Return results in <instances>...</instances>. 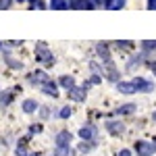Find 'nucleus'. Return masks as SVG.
<instances>
[{"label": "nucleus", "mask_w": 156, "mask_h": 156, "mask_svg": "<svg viewBox=\"0 0 156 156\" xmlns=\"http://www.w3.org/2000/svg\"><path fill=\"white\" fill-rule=\"evenodd\" d=\"M150 90H154V83L144 81L142 77H135L133 81H119L117 83L119 94H135V92H150Z\"/></svg>", "instance_id": "nucleus-1"}, {"label": "nucleus", "mask_w": 156, "mask_h": 156, "mask_svg": "<svg viewBox=\"0 0 156 156\" xmlns=\"http://www.w3.org/2000/svg\"><path fill=\"white\" fill-rule=\"evenodd\" d=\"M36 56H37L40 60H42L44 65H54V56H52V52H50V50L46 48L44 44H40V46H37V50H36Z\"/></svg>", "instance_id": "nucleus-2"}, {"label": "nucleus", "mask_w": 156, "mask_h": 156, "mask_svg": "<svg viewBox=\"0 0 156 156\" xmlns=\"http://www.w3.org/2000/svg\"><path fill=\"white\" fill-rule=\"evenodd\" d=\"M135 152L140 156H152V152H156V148L150 142H137L135 144Z\"/></svg>", "instance_id": "nucleus-3"}, {"label": "nucleus", "mask_w": 156, "mask_h": 156, "mask_svg": "<svg viewBox=\"0 0 156 156\" xmlns=\"http://www.w3.org/2000/svg\"><path fill=\"white\" fill-rule=\"evenodd\" d=\"M40 87H42V92H44L46 96H52V98L58 96V87H56V83H54L52 79H46V81L40 85Z\"/></svg>", "instance_id": "nucleus-4"}, {"label": "nucleus", "mask_w": 156, "mask_h": 156, "mask_svg": "<svg viewBox=\"0 0 156 156\" xmlns=\"http://www.w3.org/2000/svg\"><path fill=\"white\" fill-rule=\"evenodd\" d=\"M94 0H73V9L75 11H92L94 9Z\"/></svg>", "instance_id": "nucleus-5"}, {"label": "nucleus", "mask_w": 156, "mask_h": 156, "mask_svg": "<svg viewBox=\"0 0 156 156\" xmlns=\"http://www.w3.org/2000/svg\"><path fill=\"white\" fill-rule=\"evenodd\" d=\"M106 129H108V133H112V135H121V133L125 131V125L119 123V121H108Z\"/></svg>", "instance_id": "nucleus-6"}, {"label": "nucleus", "mask_w": 156, "mask_h": 156, "mask_svg": "<svg viewBox=\"0 0 156 156\" xmlns=\"http://www.w3.org/2000/svg\"><path fill=\"white\" fill-rule=\"evenodd\" d=\"M50 6L54 11H67L73 6V0H50Z\"/></svg>", "instance_id": "nucleus-7"}, {"label": "nucleus", "mask_w": 156, "mask_h": 156, "mask_svg": "<svg viewBox=\"0 0 156 156\" xmlns=\"http://www.w3.org/2000/svg\"><path fill=\"white\" fill-rule=\"evenodd\" d=\"M69 96L75 102H83L85 100V87H73V90H69Z\"/></svg>", "instance_id": "nucleus-8"}, {"label": "nucleus", "mask_w": 156, "mask_h": 156, "mask_svg": "<svg viewBox=\"0 0 156 156\" xmlns=\"http://www.w3.org/2000/svg\"><path fill=\"white\" fill-rule=\"evenodd\" d=\"M46 79H50V77L44 71H36V73H31V77H29V81H31V83H37V85H42Z\"/></svg>", "instance_id": "nucleus-9"}, {"label": "nucleus", "mask_w": 156, "mask_h": 156, "mask_svg": "<svg viewBox=\"0 0 156 156\" xmlns=\"http://www.w3.org/2000/svg\"><path fill=\"white\" fill-rule=\"evenodd\" d=\"M79 137H81V140H94V137H96V129L90 127V125H87V127H81V129H79Z\"/></svg>", "instance_id": "nucleus-10"}, {"label": "nucleus", "mask_w": 156, "mask_h": 156, "mask_svg": "<svg viewBox=\"0 0 156 156\" xmlns=\"http://www.w3.org/2000/svg\"><path fill=\"white\" fill-rule=\"evenodd\" d=\"M71 144V133L69 131H60L56 135V146H69Z\"/></svg>", "instance_id": "nucleus-11"}, {"label": "nucleus", "mask_w": 156, "mask_h": 156, "mask_svg": "<svg viewBox=\"0 0 156 156\" xmlns=\"http://www.w3.org/2000/svg\"><path fill=\"white\" fill-rule=\"evenodd\" d=\"M125 6V0H108L106 2V9L108 11H119Z\"/></svg>", "instance_id": "nucleus-12"}, {"label": "nucleus", "mask_w": 156, "mask_h": 156, "mask_svg": "<svg viewBox=\"0 0 156 156\" xmlns=\"http://www.w3.org/2000/svg\"><path fill=\"white\" fill-rule=\"evenodd\" d=\"M60 85H62L65 90H73V87H75V81H73V77H69V75H62V77H60Z\"/></svg>", "instance_id": "nucleus-13"}, {"label": "nucleus", "mask_w": 156, "mask_h": 156, "mask_svg": "<svg viewBox=\"0 0 156 156\" xmlns=\"http://www.w3.org/2000/svg\"><path fill=\"white\" fill-rule=\"evenodd\" d=\"M36 108H37V102L36 100H25L23 102V112H36Z\"/></svg>", "instance_id": "nucleus-14"}, {"label": "nucleus", "mask_w": 156, "mask_h": 156, "mask_svg": "<svg viewBox=\"0 0 156 156\" xmlns=\"http://www.w3.org/2000/svg\"><path fill=\"white\" fill-rule=\"evenodd\" d=\"M54 156H73V152H71V148H69V146H56Z\"/></svg>", "instance_id": "nucleus-15"}, {"label": "nucleus", "mask_w": 156, "mask_h": 156, "mask_svg": "<svg viewBox=\"0 0 156 156\" xmlns=\"http://www.w3.org/2000/svg\"><path fill=\"white\" fill-rule=\"evenodd\" d=\"M135 110V104H123V106L117 108V115H129Z\"/></svg>", "instance_id": "nucleus-16"}, {"label": "nucleus", "mask_w": 156, "mask_h": 156, "mask_svg": "<svg viewBox=\"0 0 156 156\" xmlns=\"http://www.w3.org/2000/svg\"><path fill=\"white\" fill-rule=\"evenodd\" d=\"M60 117H62V119H67V117H71V108H69V106L60 108Z\"/></svg>", "instance_id": "nucleus-17"}, {"label": "nucleus", "mask_w": 156, "mask_h": 156, "mask_svg": "<svg viewBox=\"0 0 156 156\" xmlns=\"http://www.w3.org/2000/svg\"><path fill=\"white\" fill-rule=\"evenodd\" d=\"M11 4H12V0H0V11L2 9H9Z\"/></svg>", "instance_id": "nucleus-18"}, {"label": "nucleus", "mask_w": 156, "mask_h": 156, "mask_svg": "<svg viewBox=\"0 0 156 156\" xmlns=\"http://www.w3.org/2000/svg\"><path fill=\"white\" fill-rule=\"evenodd\" d=\"M148 9L150 11H156V0H148Z\"/></svg>", "instance_id": "nucleus-19"}, {"label": "nucleus", "mask_w": 156, "mask_h": 156, "mask_svg": "<svg viewBox=\"0 0 156 156\" xmlns=\"http://www.w3.org/2000/svg\"><path fill=\"white\" fill-rule=\"evenodd\" d=\"M119 156H131V152H129V150H121Z\"/></svg>", "instance_id": "nucleus-20"}, {"label": "nucleus", "mask_w": 156, "mask_h": 156, "mask_svg": "<svg viewBox=\"0 0 156 156\" xmlns=\"http://www.w3.org/2000/svg\"><path fill=\"white\" fill-rule=\"evenodd\" d=\"M94 2H96V4H106L108 0H94Z\"/></svg>", "instance_id": "nucleus-21"}, {"label": "nucleus", "mask_w": 156, "mask_h": 156, "mask_svg": "<svg viewBox=\"0 0 156 156\" xmlns=\"http://www.w3.org/2000/svg\"><path fill=\"white\" fill-rule=\"evenodd\" d=\"M19 2H29V0H19Z\"/></svg>", "instance_id": "nucleus-22"}, {"label": "nucleus", "mask_w": 156, "mask_h": 156, "mask_svg": "<svg viewBox=\"0 0 156 156\" xmlns=\"http://www.w3.org/2000/svg\"><path fill=\"white\" fill-rule=\"evenodd\" d=\"M154 148H156V140H154Z\"/></svg>", "instance_id": "nucleus-23"}, {"label": "nucleus", "mask_w": 156, "mask_h": 156, "mask_svg": "<svg viewBox=\"0 0 156 156\" xmlns=\"http://www.w3.org/2000/svg\"><path fill=\"white\" fill-rule=\"evenodd\" d=\"M154 121H156V115H154Z\"/></svg>", "instance_id": "nucleus-24"}]
</instances>
